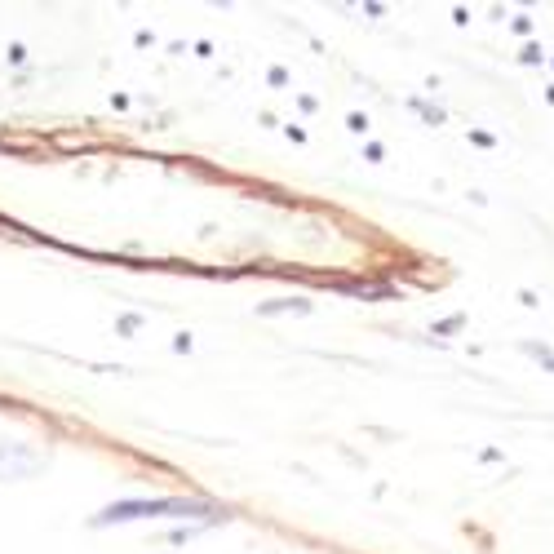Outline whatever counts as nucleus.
Here are the masks:
<instances>
[{"mask_svg": "<svg viewBox=\"0 0 554 554\" xmlns=\"http://www.w3.org/2000/svg\"><path fill=\"white\" fill-rule=\"evenodd\" d=\"M49 453H40L27 439H0V484H23V479L45 475Z\"/></svg>", "mask_w": 554, "mask_h": 554, "instance_id": "nucleus-1", "label": "nucleus"}, {"mask_svg": "<svg viewBox=\"0 0 554 554\" xmlns=\"http://www.w3.org/2000/svg\"><path fill=\"white\" fill-rule=\"evenodd\" d=\"M178 515H200L196 501H120L107 506L94 523H125V519H178Z\"/></svg>", "mask_w": 554, "mask_h": 554, "instance_id": "nucleus-2", "label": "nucleus"}, {"mask_svg": "<svg viewBox=\"0 0 554 554\" xmlns=\"http://www.w3.org/2000/svg\"><path fill=\"white\" fill-rule=\"evenodd\" d=\"M280 311L306 315V311H311V302H266V306H262V315H280Z\"/></svg>", "mask_w": 554, "mask_h": 554, "instance_id": "nucleus-3", "label": "nucleus"}, {"mask_svg": "<svg viewBox=\"0 0 554 554\" xmlns=\"http://www.w3.org/2000/svg\"><path fill=\"white\" fill-rule=\"evenodd\" d=\"M253 554H271V550H253Z\"/></svg>", "mask_w": 554, "mask_h": 554, "instance_id": "nucleus-4", "label": "nucleus"}]
</instances>
